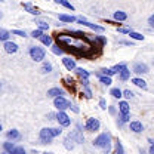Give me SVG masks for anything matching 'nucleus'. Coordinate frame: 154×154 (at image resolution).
<instances>
[{
  "label": "nucleus",
  "instance_id": "nucleus-47",
  "mask_svg": "<svg viewBox=\"0 0 154 154\" xmlns=\"http://www.w3.org/2000/svg\"><path fill=\"white\" fill-rule=\"evenodd\" d=\"M65 82H67V85H70V86L74 85V80H73L71 77H65Z\"/></svg>",
  "mask_w": 154,
  "mask_h": 154
},
{
  "label": "nucleus",
  "instance_id": "nucleus-43",
  "mask_svg": "<svg viewBox=\"0 0 154 154\" xmlns=\"http://www.w3.org/2000/svg\"><path fill=\"white\" fill-rule=\"evenodd\" d=\"M123 96H125L126 99H131V98L134 96V92L129 91V89H126V91H123Z\"/></svg>",
  "mask_w": 154,
  "mask_h": 154
},
{
  "label": "nucleus",
  "instance_id": "nucleus-2",
  "mask_svg": "<svg viewBox=\"0 0 154 154\" xmlns=\"http://www.w3.org/2000/svg\"><path fill=\"white\" fill-rule=\"evenodd\" d=\"M94 145L96 148H101L104 150V154H108L111 151V135L108 132H104V134L98 135L95 139H94Z\"/></svg>",
  "mask_w": 154,
  "mask_h": 154
},
{
  "label": "nucleus",
  "instance_id": "nucleus-28",
  "mask_svg": "<svg viewBox=\"0 0 154 154\" xmlns=\"http://www.w3.org/2000/svg\"><path fill=\"white\" fill-rule=\"evenodd\" d=\"M110 95L116 98V99H120L122 96H123V92L119 89V88H111V91H110Z\"/></svg>",
  "mask_w": 154,
  "mask_h": 154
},
{
  "label": "nucleus",
  "instance_id": "nucleus-62",
  "mask_svg": "<svg viewBox=\"0 0 154 154\" xmlns=\"http://www.w3.org/2000/svg\"><path fill=\"white\" fill-rule=\"evenodd\" d=\"M0 2H3V0H0Z\"/></svg>",
  "mask_w": 154,
  "mask_h": 154
},
{
  "label": "nucleus",
  "instance_id": "nucleus-61",
  "mask_svg": "<svg viewBox=\"0 0 154 154\" xmlns=\"http://www.w3.org/2000/svg\"><path fill=\"white\" fill-rule=\"evenodd\" d=\"M31 154H36V151H33V153H31Z\"/></svg>",
  "mask_w": 154,
  "mask_h": 154
},
{
  "label": "nucleus",
  "instance_id": "nucleus-58",
  "mask_svg": "<svg viewBox=\"0 0 154 154\" xmlns=\"http://www.w3.org/2000/svg\"><path fill=\"white\" fill-rule=\"evenodd\" d=\"M3 18V14H2V12H0V19Z\"/></svg>",
  "mask_w": 154,
  "mask_h": 154
},
{
  "label": "nucleus",
  "instance_id": "nucleus-59",
  "mask_svg": "<svg viewBox=\"0 0 154 154\" xmlns=\"http://www.w3.org/2000/svg\"><path fill=\"white\" fill-rule=\"evenodd\" d=\"M2 129H3V128H2V125H0V132H2Z\"/></svg>",
  "mask_w": 154,
  "mask_h": 154
},
{
  "label": "nucleus",
  "instance_id": "nucleus-33",
  "mask_svg": "<svg viewBox=\"0 0 154 154\" xmlns=\"http://www.w3.org/2000/svg\"><path fill=\"white\" fill-rule=\"evenodd\" d=\"M99 82L102 83V85H105V86H110L113 82H111V77H108V76H101L99 74Z\"/></svg>",
  "mask_w": 154,
  "mask_h": 154
},
{
  "label": "nucleus",
  "instance_id": "nucleus-53",
  "mask_svg": "<svg viewBox=\"0 0 154 154\" xmlns=\"http://www.w3.org/2000/svg\"><path fill=\"white\" fill-rule=\"evenodd\" d=\"M150 154H154V144L150 147Z\"/></svg>",
  "mask_w": 154,
  "mask_h": 154
},
{
  "label": "nucleus",
  "instance_id": "nucleus-15",
  "mask_svg": "<svg viewBox=\"0 0 154 154\" xmlns=\"http://www.w3.org/2000/svg\"><path fill=\"white\" fill-rule=\"evenodd\" d=\"M119 111H120V114H129L131 113V107H129L128 101H120L119 102Z\"/></svg>",
  "mask_w": 154,
  "mask_h": 154
},
{
  "label": "nucleus",
  "instance_id": "nucleus-31",
  "mask_svg": "<svg viewBox=\"0 0 154 154\" xmlns=\"http://www.w3.org/2000/svg\"><path fill=\"white\" fill-rule=\"evenodd\" d=\"M129 119H131L129 114H120L119 116V120H117V125H119V126H122L123 123H128V122H129Z\"/></svg>",
  "mask_w": 154,
  "mask_h": 154
},
{
  "label": "nucleus",
  "instance_id": "nucleus-1",
  "mask_svg": "<svg viewBox=\"0 0 154 154\" xmlns=\"http://www.w3.org/2000/svg\"><path fill=\"white\" fill-rule=\"evenodd\" d=\"M58 45L64 51L76 52L79 55L88 57L92 52V45L88 40V34L82 31H68V33H61L57 36Z\"/></svg>",
  "mask_w": 154,
  "mask_h": 154
},
{
  "label": "nucleus",
  "instance_id": "nucleus-51",
  "mask_svg": "<svg viewBox=\"0 0 154 154\" xmlns=\"http://www.w3.org/2000/svg\"><path fill=\"white\" fill-rule=\"evenodd\" d=\"M82 85L83 86H89V80L88 79H82Z\"/></svg>",
  "mask_w": 154,
  "mask_h": 154
},
{
  "label": "nucleus",
  "instance_id": "nucleus-29",
  "mask_svg": "<svg viewBox=\"0 0 154 154\" xmlns=\"http://www.w3.org/2000/svg\"><path fill=\"white\" fill-rule=\"evenodd\" d=\"M114 154H125V148H123L120 141H116L114 142Z\"/></svg>",
  "mask_w": 154,
  "mask_h": 154
},
{
  "label": "nucleus",
  "instance_id": "nucleus-38",
  "mask_svg": "<svg viewBox=\"0 0 154 154\" xmlns=\"http://www.w3.org/2000/svg\"><path fill=\"white\" fill-rule=\"evenodd\" d=\"M51 134H52L54 138H57V136H59V135L62 134V129L61 128H51Z\"/></svg>",
  "mask_w": 154,
  "mask_h": 154
},
{
  "label": "nucleus",
  "instance_id": "nucleus-26",
  "mask_svg": "<svg viewBox=\"0 0 154 154\" xmlns=\"http://www.w3.org/2000/svg\"><path fill=\"white\" fill-rule=\"evenodd\" d=\"M9 37H11V33L5 28H0V42H9Z\"/></svg>",
  "mask_w": 154,
  "mask_h": 154
},
{
  "label": "nucleus",
  "instance_id": "nucleus-6",
  "mask_svg": "<svg viewBox=\"0 0 154 154\" xmlns=\"http://www.w3.org/2000/svg\"><path fill=\"white\" fill-rule=\"evenodd\" d=\"M57 122L59 123L61 128H68L71 125V119L68 117V114L65 111H58L57 113Z\"/></svg>",
  "mask_w": 154,
  "mask_h": 154
},
{
  "label": "nucleus",
  "instance_id": "nucleus-10",
  "mask_svg": "<svg viewBox=\"0 0 154 154\" xmlns=\"http://www.w3.org/2000/svg\"><path fill=\"white\" fill-rule=\"evenodd\" d=\"M62 64H64V67L68 70V71H74L77 67H76V61L73 59L71 57H64L62 58Z\"/></svg>",
  "mask_w": 154,
  "mask_h": 154
},
{
  "label": "nucleus",
  "instance_id": "nucleus-35",
  "mask_svg": "<svg viewBox=\"0 0 154 154\" xmlns=\"http://www.w3.org/2000/svg\"><path fill=\"white\" fill-rule=\"evenodd\" d=\"M126 67H128L126 64H117V65H114V67H113V71H114V73H117V74H120V73H122Z\"/></svg>",
  "mask_w": 154,
  "mask_h": 154
},
{
  "label": "nucleus",
  "instance_id": "nucleus-32",
  "mask_svg": "<svg viewBox=\"0 0 154 154\" xmlns=\"http://www.w3.org/2000/svg\"><path fill=\"white\" fill-rule=\"evenodd\" d=\"M51 48H52V52H54L55 55H64V49H62V48H61L58 43H57V45H52Z\"/></svg>",
  "mask_w": 154,
  "mask_h": 154
},
{
  "label": "nucleus",
  "instance_id": "nucleus-9",
  "mask_svg": "<svg viewBox=\"0 0 154 154\" xmlns=\"http://www.w3.org/2000/svg\"><path fill=\"white\" fill-rule=\"evenodd\" d=\"M132 73L135 74H147L148 73V65L144 64V62H135L134 64V68H132Z\"/></svg>",
  "mask_w": 154,
  "mask_h": 154
},
{
  "label": "nucleus",
  "instance_id": "nucleus-42",
  "mask_svg": "<svg viewBox=\"0 0 154 154\" xmlns=\"http://www.w3.org/2000/svg\"><path fill=\"white\" fill-rule=\"evenodd\" d=\"M131 31H134L132 28H128V27H120L119 28V33H123V34H129Z\"/></svg>",
  "mask_w": 154,
  "mask_h": 154
},
{
  "label": "nucleus",
  "instance_id": "nucleus-30",
  "mask_svg": "<svg viewBox=\"0 0 154 154\" xmlns=\"http://www.w3.org/2000/svg\"><path fill=\"white\" fill-rule=\"evenodd\" d=\"M58 5H61V6H64V8H67V9H70V11H74V6L68 2V0H55Z\"/></svg>",
  "mask_w": 154,
  "mask_h": 154
},
{
  "label": "nucleus",
  "instance_id": "nucleus-16",
  "mask_svg": "<svg viewBox=\"0 0 154 154\" xmlns=\"http://www.w3.org/2000/svg\"><path fill=\"white\" fill-rule=\"evenodd\" d=\"M113 18H114L116 22H123V21L128 19V14L123 12V11H117V12H114V17Z\"/></svg>",
  "mask_w": 154,
  "mask_h": 154
},
{
  "label": "nucleus",
  "instance_id": "nucleus-23",
  "mask_svg": "<svg viewBox=\"0 0 154 154\" xmlns=\"http://www.w3.org/2000/svg\"><path fill=\"white\" fill-rule=\"evenodd\" d=\"M52 68H54V67H52V64H51L49 61H45V62L42 64L40 71H42L43 74H48V73H51V71H52Z\"/></svg>",
  "mask_w": 154,
  "mask_h": 154
},
{
  "label": "nucleus",
  "instance_id": "nucleus-18",
  "mask_svg": "<svg viewBox=\"0 0 154 154\" xmlns=\"http://www.w3.org/2000/svg\"><path fill=\"white\" fill-rule=\"evenodd\" d=\"M6 136H8V139H9V141H17V139L21 138V134H19L17 129H11V131H8Z\"/></svg>",
  "mask_w": 154,
  "mask_h": 154
},
{
  "label": "nucleus",
  "instance_id": "nucleus-21",
  "mask_svg": "<svg viewBox=\"0 0 154 154\" xmlns=\"http://www.w3.org/2000/svg\"><path fill=\"white\" fill-rule=\"evenodd\" d=\"M74 142H76V141H74V139H73V138L68 135V136L64 139V147H65L67 150H73V148H74V145H76Z\"/></svg>",
  "mask_w": 154,
  "mask_h": 154
},
{
  "label": "nucleus",
  "instance_id": "nucleus-3",
  "mask_svg": "<svg viewBox=\"0 0 154 154\" xmlns=\"http://www.w3.org/2000/svg\"><path fill=\"white\" fill-rule=\"evenodd\" d=\"M30 57L36 62H42L46 57V51L40 46H33V48H30Z\"/></svg>",
  "mask_w": 154,
  "mask_h": 154
},
{
  "label": "nucleus",
  "instance_id": "nucleus-39",
  "mask_svg": "<svg viewBox=\"0 0 154 154\" xmlns=\"http://www.w3.org/2000/svg\"><path fill=\"white\" fill-rule=\"evenodd\" d=\"M129 36H131V38H135V40H144V36L139 34V33H136V31H131Z\"/></svg>",
  "mask_w": 154,
  "mask_h": 154
},
{
  "label": "nucleus",
  "instance_id": "nucleus-49",
  "mask_svg": "<svg viewBox=\"0 0 154 154\" xmlns=\"http://www.w3.org/2000/svg\"><path fill=\"white\" fill-rule=\"evenodd\" d=\"M148 24H150L151 28H154V15H151V17L148 18Z\"/></svg>",
  "mask_w": 154,
  "mask_h": 154
},
{
  "label": "nucleus",
  "instance_id": "nucleus-14",
  "mask_svg": "<svg viewBox=\"0 0 154 154\" xmlns=\"http://www.w3.org/2000/svg\"><path fill=\"white\" fill-rule=\"evenodd\" d=\"M62 95H65V92L61 89V88H52V89H49L48 91V96L49 98H58V96H62Z\"/></svg>",
  "mask_w": 154,
  "mask_h": 154
},
{
  "label": "nucleus",
  "instance_id": "nucleus-25",
  "mask_svg": "<svg viewBox=\"0 0 154 154\" xmlns=\"http://www.w3.org/2000/svg\"><path fill=\"white\" fill-rule=\"evenodd\" d=\"M70 136H71L76 142H79V144H80V142H83V139H85V138H83V135H82V131H74L73 134H70Z\"/></svg>",
  "mask_w": 154,
  "mask_h": 154
},
{
  "label": "nucleus",
  "instance_id": "nucleus-44",
  "mask_svg": "<svg viewBox=\"0 0 154 154\" xmlns=\"http://www.w3.org/2000/svg\"><path fill=\"white\" fill-rule=\"evenodd\" d=\"M14 154H27V151L24 150V147H17L15 151H14Z\"/></svg>",
  "mask_w": 154,
  "mask_h": 154
},
{
  "label": "nucleus",
  "instance_id": "nucleus-27",
  "mask_svg": "<svg viewBox=\"0 0 154 154\" xmlns=\"http://www.w3.org/2000/svg\"><path fill=\"white\" fill-rule=\"evenodd\" d=\"M76 73L77 76H80V79H89V76H91V73L85 68H76Z\"/></svg>",
  "mask_w": 154,
  "mask_h": 154
},
{
  "label": "nucleus",
  "instance_id": "nucleus-20",
  "mask_svg": "<svg viewBox=\"0 0 154 154\" xmlns=\"http://www.w3.org/2000/svg\"><path fill=\"white\" fill-rule=\"evenodd\" d=\"M132 83H134L135 86L141 88V89H147V82H145L144 79H141V77H135V79H132Z\"/></svg>",
  "mask_w": 154,
  "mask_h": 154
},
{
  "label": "nucleus",
  "instance_id": "nucleus-60",
  "mask_svg": "<svg viewBox=\"0 0 154 154\" xmlns=\"http://www.w3.org/2000/svg\"><path fill=\"white\" fill-rule=\"evenodd\" d=\"M43 154H54V153H43Z\"/></svg>",
  "mask_w": 154,
  "mask_h": 154
},
{
  "label": "nucleus",
  "instance_id": "nucleus-40",
  "mask_svg": "<svg viewBox=\"0 0 154 154\" xmlns=\"http://www.w3.org/2000/svg\"><path fill=\"white\" fill-rule=\"evenodd\" d=\"M11 34L18 36V37H25V36H27V33H25V31H22V30H12V33H11Z\"/></svg>",
  "mask_w": 154,
  "mask_h": 154
},
{
  "label": "nucleus",
  "instance_id": "nucleus-52",
  "mask_svg": "<svg viewBox=\"0 0 154 154\" xmlns=\"http://www.w3.org/2000/svg\"><path fill=\"white\" fill-rule=\"evenodd\" d=\"M108 111H110V114H113V116L116 114V108L114 107H108Z\"/></svg>",
  "mask_w": 154,
  "mask_h": 154
},
{
  "label": "nucleus",
  "instance_id": "nucleus-56",
  "mask_svg": "<svg viewBox=\"0 0 154 154\" xmlns=\"http://www.w3.org/2000/svg\"><path fill=\"white\" fill-rule=\"evenodd\" d=\"M2 154H12V153H8V151H3Z\"/></svg>",
  "mask_w": 154,
  "mask_h": 154
},
{
  "label": "nucleus",
  "instance_id": "nucleus-8",
  "mask_svg": "<svg viewBox=\"0 0 154 154\" xmlns=\"http://www.w3.org/2000/svg\"><path fill=\"white\" fill-rule=\"evenodd\" d=\"M77 21H79V24H82V25H85V27H88V28H91V30H94V31H99V33H102V31H104V27H101V25H96V24H92V22L86 21V19L83 18V17L77 18Z\"/></svg>",
  "mask_w": 154,
  "mask_h": 154
},
{
  "label": "nucleus",
  "instance_id": "nucleus-11",
  "mask_svg": "<svg viewBox=\"0 0 154 154\" xmlns=\"http://www.w3.org/2000/svg\"><path fill=\"white\" fill-rule=\"evenodd\" d=\"M5 52L6 54H17L18 52V45L17 43H14V42H5Z\"/></svg>",
  "mask_w": 154,
  "mask_h": 154
},
{
  "label": "nucleus",
  "instance_id": "nucleus-5",
  "mask_svg": "<svg viewBox=\"0 0 154 154\" xmlns=\"http://www.w3.org/2000/svg\"><path fill=\"white\" fill-rule=\"evenodd\" d=\"M54 105L57 107L59 111H64V110L70 108L71 102H70L67 98H64V96H58V98H55V99H54Z\"/></svg>",
  "mask_w": 154,
  "mask_h": 154
},
{
  "label": "nucleus",
  "instance_id": "nucleus-41",
  "mask_svg": "<svg viewBox=\"0 0 154 154\" xmlns=\"http://www.w3.org/2000/svg\"><path fill=\"white\" fill-rule=\"evenodd\" d=\"M43 34H45V33H43L42 30H38V28L34 30V31H31V37H34V38H40Z\"/></svg>",
  "mask_w": 154,
  "mask_h": 154
},
{
  "label": "nucleus",
  "instance_id": "nucleus-34",
  "mask_svg": "<svg viewBox=\"0 0 154 154\" xmlns=\"http://www.w3.org/2000/svg\"><path fill=\"white\" fill-rule=\"evenodd\" d=\"M37 28L38 30H42V31L45 33V31H48V30H49V24H48V22H45V21H38L37 22Z\"/></svg>",
  "mask_w": 154,
  "mask_h": 154
},
{
  "label": "nucleus",
  "instance_id": "nucleus-19",
  "mask_svg": "<svg viewBox=\"0 0 154 154\" xmlns=\"http://www.w3.org/2000/svg\"><path fill=\"white\" fill-rule=\"evenodd\" d=\"M38 40H40L45 46H52V45H54V38H52V36H49V34H46V33L38 38Z\"/></svg>",
  "mask_w": 154,
  "mask_h": 154
},
{
  "label": "nucleus",
  "instance_id": "nucleus-36",
  "mask_svg": "<svg viewBox=\"0 0 154 154\" xmlns=\"http://www.w3.org/2000/svg\"><path fill=\"white\" fill-rule=\"evenodd\" d=\"M116 73L113 71V68H102L101 70V76H108V77H111V76H114Z\"/></svg>",
  "mask_w": 154,
  "mask_h": 154
},
{
  "label": "nucleus",
  "instance_id": "nucleus-46",
  "mask_svg": "<svg viewBox=\"0 0 154 154\" xmlns=\"http://www.w3.org/2000/svg\"><path fill=\"white\" fill-rule=\"evenodd\" d=\"M99 107H101L102 110H107V102H105V99H104V98H101V99H99Z\"/></svg>",
  "mask_w": 154,
  "mask_h": 154
},
{
  "label": "nucleus",
  "instance_id": "nucleus-7",
  "mask_svg": "<svg viewBox=\"0 0 154 154\" xmlns=\"http://www.w3.org/2000/svg\"><path fill=\"white\" fill-rule=\"evenodd\" d=\"M38 138H40V142L42 144H52V139L54 136L51 134V128H43L38 134Z\"/></svg>",
  "mask_w": 154,
  "mask_h": 154
},
{
  "label": "nucleus",
  "instance_id": "nucleus-37",
  "mask_svg": "<svg viewBox=\"0 0 154 154\" xmlns=\"http://www.w3.org/2000/svg\"><path fill=\"white\" fill-rule=\"evenodd\" d=\"M95 42H98V43H99V46H101V48L107 45V38L102 37V36H95Z\"/></svg>",
  "mask_w": 154,
  "mask_h": 154
},
{
  "label": "nucleus",
  "instance_id": "nucleus-12",
  "mask_svg": "<svg viewBox=\"0 0 154 154\" xmlns=\"http://www.w3.org/2000/svg\"><path fill=\"white\" fill-rule=\"evenodd\" d=\"M129 129L135 132V134H141L142 131H144V125L141 123V122H138V120H135V122H131L129 123Z\"/></svg>",
  "mask_w": 154,
  "mask_h": 154
},
{
  "label": "nucleus",
  "instance_id": "nucleus-55",
  "mask_svg": "<svg viewBox=\"0 0 154 154\" xmlns=\"http://www.w3.org/2000/svg\"><path fill=\"white\" fill-rule=\"evenodd\" d=\"M148 142H150V144L153 145V144H154V139H148Z\"/></svg>",
  "mask_w": 154,
  "mask_h": 154
},
{
  "label": "nucleus",
  "instance_id": "nucleus-17",
  "mask_svg": "<svg viewBox=\"0 0 154 154\" xmlns=\"http://www.w3.org/2000/svg\"><path fill=\"white\" fill-rule=\"evenodd\" d=\"M58 19H59V21H62V22H68V24L76 22V21H77V18L74 17V15H65V14L58 15Z\"/></svg>",
  "mask_w": 154,
  "mask_h": 154
},
{
  "label": "nucleus",
  "instance_id": "nucleus-48",
  "mask_svg": "<svg viewBox=\"0 0 154 154\" xmlns=\"http://www.w3.org/2000/svg\"><path fill=\"white\" fill-rule=\"evenodd\" d=\"M48 119H49V120H57V113H49V114H48Z\"/></svg>",
  "mask_w": 154,
  "mask_h": 154
},
{
  "label": "nucleus",
  "instance_id": "nucleus-22",
  "mask_svg": "<svg viewBox=\"0 0 154 154\" xmlns=\"http://www.w3.org/2000/svg\"><path fill=\"white\" fill-rule=\"evenodd\" d=\"M15 148H17V145H15L14 142H11V141H8V142H3V151H8V153H12V154H14Z\"/></svg>",
  "mask_w": 154,
  "mask_h": 154
},
{
  "label": "nucleus",
  "instance_id": "nucleus-50",
  "mask_svg": "<svg viewBox=\"0 0 154 154\" xmlns=\"http://www.w3.org/2000/svg\"><path fill=\"white\" fill-rule=\"evenodd\" d=\"M70 110H73L74 113H79V111H80V110H79V107L74 105V104H71V105H70Z\"/></svg>",
  "mask_w": 154,
  "mask_h": 154
},
{
  "label": "nucleus",
  "instance_id": "nucleus-4",
  "mask_svg": "<svg viewBox=\"0 0 154 154\" xmlns=\"http://www.w3.org/2000/svg\"><path fill=\"white\" fill-rule=\"evenodd\" d=\"M99 128H101V123L95 117H89L85 123V129L88 132H96V131H99Z\"/></svg>",
  "mask_w": 154,
  "mask_h": 154
},
{
  "label": "nucleus",
  "instance_id": "nucleus-45",
  "mask_svg": "<svg viewBox=\"0 0 154 154\" xmlns=\"http://www.w3.org/2000/svg\"><path fill=\"white\" fill-rule=\"evenodd\" d=\"M83 91H85V94H86L88 98H92V91H91L88 86H83Z\"/></svg>",
  "mask_w": 154,
  "mask_h": 154
},
{
  "label": "nucleus",
  "instance_id": "nucleus-54",
  "mask_svg": "<svg viewBox=\"0 0 154 154\" xmlns=\"http://www.w3.org/2000/svg\"><path fill=\"white\" fill-rule=\"evenodd\" d=\"M120 43H122V45H128V46H129V45H132L131 42H120Z\"/></svg>",
  "mask_w": 154,
  "mask_h": 154
},
{
  "label": "nucleus",
  "instance_id": "nucleus-13",
  "mask_svg": "<svg viewBox=\"0 0 154 154\" xmlns=\"http://www.w3.org/2000/svg\"><path fill=\"white\" fill-rule=\"evenodd\" d=\"M22 8L27 11V12H30L31 15H40V9L38 8H36V6H33L31 3H22Z\"/></svg>",
  "mask_w": 154,
  "mask_h": 154
},
{
  "label": "nucleus",
  "instance_id": "nucleus-57",
  "mask_svg": "<svg viewBox=\"0 0 154 154\" xmlns=\"http://www.w3.org/2000/svg\"><path fill=\"white\" fill-rule=\"evenodd\" d=\"M139 153H141V154H145V151H144V150H141V151H139Z\"/></svg>",
  "mask_w": 154,
  "mask_h": 154
},
{
  "label": "nucleus",
  "instance_id": "nucleus-24",
  "mask_svg": "<svg viewBox=\"0 0 154 154\" xmlns=\"http://www.w3.org/2000/svg\"><path fill=\"white\" fill-rule=\"evenodd\" d=\"M131 73H132V71H131V70L126 67V68H125V70H123V71L119 74L120 80H122V82H126V80H129V79H131Z\"/></svg>",
  "mask_w": 154,
  "mask_h": 154
}]
</instances>
